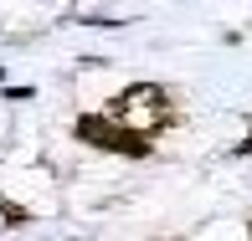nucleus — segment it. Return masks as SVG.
<instances>
[{
    "instance_id": "obj_1",
    "label": "nucleus",
    "mask_w": 252,
    "mask_h": 241,
    "mask_svg": "<svg viewBox=\"0 0 252 241\" xmlns=\"http://www.w3.org/2000/svg\"><path fill=\"white\" fill-rule=\"evenodd\" d=\"M103 113L119 118L124 129H134L139 139H150V144H155L165 129H175V98H170L159 82H129V87H119Z\"/></svg>"
},
{
    "instance_id": "obj_2",
    "label": "nucleus",
    "mask_w": 252,
    "mask_h": 241,
    "mask_svg": "<svg viewBox=\"0 0 252 241\" xmlns=\"http://www.w3.org/2000/svg\"><path fill=\"white\" fill-rule=\"evenodd\" d=\"M72 134H77V144L98 149V154H119V159H150V149H155L150 139H139L134 129H124L108 113H77Z\"/></svg>"
},
{
    "instance_id": "obj_3",
    "label": "nucleus",
    "mask_w": 252,
    "mask_h": 241,
    "mask_svg": "<svg viewBox=\"0 0 252 241\" xmlns=\"http://www.w3.org/2000/svg\"><path fill=\"white\" fill-rule=\"evenodd\" d=\"M0 221H5V226H26L31 211H26V205H16V200H0Z\"/></svg>"
},
{
    "instance_id": "obj_4",
    "label": "nucleus",
    "mask_w": 252,
    "mask_h": 241,
    "mask_svg": "<svg viewBox=\"0 0 252 241\" xmlns=\"http://www.w3.org/2000/svg\"><path fill=\"white\" fill-rule=\"evenodd\" d=\"M232 154H237V159H252V129L242 134V139H237V149H232Z\"/></svg>"
},
{
    "instance_id": "obj_5",
    "label": "nucleus",
    "mask_w": 252,
    "mask_h": 241,
    "mask_svg": "<svg viewBox=\"0 0 252 241\" xmlns=\"http://www.w3.org/2000/svg\"><path fill=\"white\" fill-rule=\"evenodd\" d=\"M247 236H252V226H247Z\"/></svg>"
}]
</instances>
